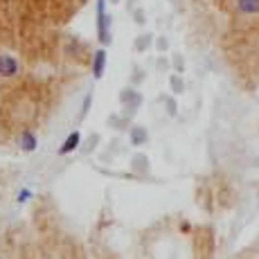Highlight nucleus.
Segmentation results:
<instances>
[{
    "instance_id": "5",
    "label": "nucleus",
    "mask_w": 259,
    "mask_h": 259,
    "mask_svg": "<svg viewBox=\"0 0 259 259\" xmlns=\"http://www.w3.org/2000/svg\"><path fill=\"white\" fill-rule=\"evenodd\" d=\"M79 142H81V133H79V131H72L70 136H68V140L61 144V149H59V153H61V156H66V153H72L74 149L79 147Z\"/></svg>"
},
{
    "instance_id": "13",
    "label": "nucleus",
    "mask_w": 259,
    "mask_h": 259,
    "mask_svg": "<svg viewBox=\"0 0 259 259\" xmlns=\"http://www.w3.org/2000/svg\"><path fill=\"white\" fill-rule=\"evenodd\" d=\"M97 140H99V136H97V133H93V136H91V140H88L86 151H93V149H95V144H97Z\"/></svg>"
},
{
    "instance_id": "9",
    "label": "nucleus",
    "mask_w": 259,
    "mask_h": 259,
    "mask_svg": "<svg viewBox=\"0 0 259 259\" xmlns=\"http://www.w3.org/2000/svg\"><path fill=\"white\" fill-rule=\"evenodd\" d=\"M133 169H138V171H142V174L149 171V160L144 153H138V158H133Z\"/></svg>"
},
{
    "instance_id": "12",
    "label": "nucleus",
    "mask_w": 259,
    "mask_h": 259,
    "mask_svg": "<svg viewBox=\"0 0 259 259\" xmlns=\"http://www.w3.org/2000/svg\"><path fill=\"white\" fill-rule=\"evenodd\" d=\"M29 196H32V192H29V189H21V194H18V198H16V201H18V203H25Z\"/></svg>"
},
{
    "instance_id": "4",
    "label": "nucleus",
    "mask_w": 259,
    "mask_h": 259,
    "mask_svg": "<svg viewBox=\"0 0 259 259\" xmlns=\"http://www.w3.org/2000/svg\"><path fill=\"white\" fill-rule=\"evenodd\" d=\"M149 140V131L144 126H140V124H131V126H128V142L133 144V147H142L144 142Z\"/></svg>"
},
{
    "instance_id": "15",
    "label": "nucleus",
    "mask_w": 259,
    "mask_h": 259,
    "mask_svg": "<svg viewBox=\"0 0 259 259\" xmlns=\"http://www.w3.org/2000/svg\"><path fill=\"white\" fill-rule=\"evenodd\" d=\"M158 50H167V38H158Z\"/></svg>"
},
{
    "instance_id": "7",
    "label": "nucleus",
    "mask_w": 259,
    "mask_h": 259,
    "mask_svg": "<svg viewBox=\"0 0 259 259\" xmlns=\"http://www.w3.org/2000/svg\"><path fill=\"white\" fill-rule=\"evenodd\" d=\"M104 63H106V52H104V50H99V52L95 54V66H93L95 79H99L104 74Z\"/></svg>"
},
{
    "instance_id": "10",
    "label": "nucleus",
    "mask_w": 259,
    "mask_h": 259,
    "mask_svg": "<svg viewBox=\"0 0 259 259\" xmlns=\"http://www.w3.org/2000/svg\"><path fill=\"white\" fill-rule=\"evenodd\" d=\"M162 102H165V106H167V115L169 117H174V115H176V113H178V106H176V99H174V97H165V95H162Z\"/></svg>"
},
{
    "instance_id": "6",
    "label": "nucleus",
    "mask_w": 259,
    "mask_h": 259,
    "mask_svg": "<svg viewBox=\"0 0 259 259\" xmlns=\"http://www.w3.org/2000/svg\"><path fill=\"white\" fill-rule=\"evenodd\" d=\"M36 136H34L32 131H25L21 133V138H18V147L23 149V151H34L36 149Z\"/></svg>"
},
{
    "instance_id": "1",
    "label": "nucleus",
    "mask_w": 259,
    "mask_h": 259,
    "mask_svg": "<svg viewBox=\"0 0 259 259\" xmlns=\"http://www.w3.org/2000/svg\"><path fill=\"white\" fill-rule=\"evenodd\" d=\"M140 102H142V95L136 91V88H124L122 93H119V104H122V108L126 111V115H133V113L140 108Z\"/></svg>"
},
{
    "instance_id": "14",
    "label": "nucleus",
    "mask_w": 259,
    "mask_h": 259,
    "mask_svg": "<svg viewBox=\"0 0 259 259\" xmlns=\"http://www.w3.org/2000/svg\"><path fill=\"white\" fill-rule=\"evenodd\" d=\"M174 61H176V70H178V72L185 68V66H183V57H181V54H176V57H174Z\"/></svg>"
},
{
    "instance_id": "11",
    "label": "nucleus",
    "mask_w": 259,
    "mask_h": 259,
    "mask_svg": "<svg viewBox=\"0 0 259 259\" xmlns=\"http://www.w3.org/2000/svg\"><path fill=\"white\" fill-rule=\"evenodd\" d=\"M149 46H151V34H144V36H140V38H136V50H147Z\"/></svg>"
},
{
    "instance_id": "3",
    "label": "nucleus",
    "mask_w": 259,
    "mask_h": 259,
    "mask_svg": "<svg viewBox=\"0 0 259 259\" xmlns=\"http://www.w3.org/2000/svg\"><path fill=\"white\" fill-rule=\"evenodd\" d=\"M21 72V63H18L16 57L12 54H0V77L5 79H12Z\"/></svg>"
},
{
    "instance_id": "8",
    "label": "nucleus",
    "mask_w": 259,
    "mask_h": 259,
    "mask_svg": "<svg viewBox=\"0 0 259 259\" xmlns=\"http://www.w3.org/2000/svg\"><path fill=\"white\" fill-rule=\"evenodd\" d=\"M169 88H171L174 95L185 93V83H183V79L178 77V74H171V79H169Z\"/></svg>"
},
{
    "instance_id": "2",
    "label": "nucleus",
    "mask_w": 259,
    "mask_h": 259,
    "mask_svg": "<svg viewBox=\"0 0 259 259\" xmlns=\"http://www.w3.org/2000/svg\"><path fill=\"white\" fill-rule=\"evenodd\" d=\"M232 9L241 18H257L259 16V0H232Z\"/></svg>"
},
{
    "instance_id": "16",
    "label": "nucleus",
    "mask_w": 259,
    "mask_h": 259,
    "mask_svg": "<svg viewBox=\"0 0 259 259\" xmlns=\"http://www.w3.org/2000/svg\"><path fill=\"white\" fill-rule=\"evenodd\" d=\"M113 3H117V0H113Z\"/></svg>"
}]
</instances>
